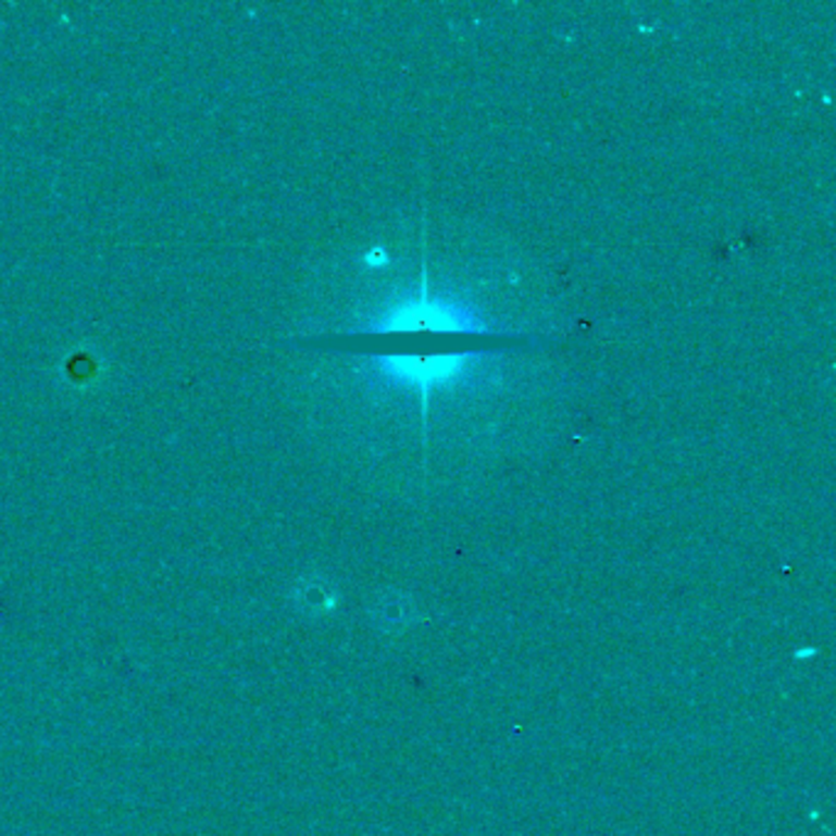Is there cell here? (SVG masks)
Wrapping results in <instances>:
<instances>
[{"mask_svg": "<svg viewBox=\"0 0 836 836\" xmlns=\"http://www.w3.org/2000/svg\"><path fill=\"white\" fill-rule=\"evenodd\" d=\"M366 261H369V263H376V265H380V263H388V258H386V255H383L380 251H376V253H371V255H366Z\"/></svg>", "mask_w": 836, "mask_h": 836, "instance_id": "3957f363", "label": "cell"}, {"mask_svg": "<svg viewBox=\"0 0 836 836\" xmlns=\"http://www.w3.org/2000/svg\"><path fill=\"white\" fill-rule=\"evenodd\" d=\"M366 332L376 334H402V332H464L478 334L488 332V326L478 320L466 307L447 300H427L425 295L417 300L392 307L378 322L366 326Z\"/></svg>", "mask_w": 836, "mask_h": 836, "instance_id": "6da1fadb", "label": "cell"}, {"mask_svg": "<svg viewBox=\"0 0 836 836\" xmlns=\"http://www.w3.org/2000/svg\"><path fill=\"white\" fill-rule=\"evenodd\" d=\"M478 359V351H461V353H392V355H376L380 373L390 378L415 383L422 390L432 386L454 380L461 371L466 369L469 361Z\"/></svg>", "mask_w": 836, "mask_h": 836, "instance_id": "7a4b0ae2", "label": "cell"}]
</instances>
